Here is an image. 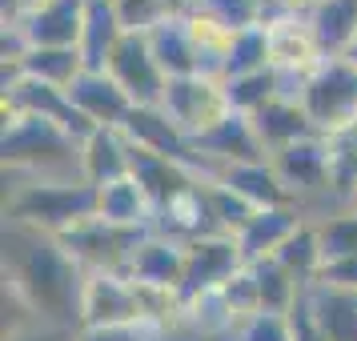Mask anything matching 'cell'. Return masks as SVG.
I'll list each match as a JSON object with an SVG mask.
<instances>
[{
	"label": "cell",
	"instance_id": "8fae6325",
	"mask_svg": "<svg viewBox=\"0 0 357 341\" xmlns=\"http://www.w3.org/2000/svg\"><path fill=\"white\" fill-rule=\"evenodd\" d=\"M84 13L89 0H40L8 24H17L33 49H81Z\"/></svg>",
	"mask_w": 357,
	"mask_h": 341
},
{
	"label": "cell",
	"instance_id": "d590c367",
	"mask_svg": "<svg viewBox=\"0 0 357 341\" xmlns=\"http://www.w3.org/2000/svg\"><path fill=\"white\" fill-rule=\"evenodd\" d=\"M317 237H321L325 265L357 257V213L345 209V213H333V217H317Z\"/></svg>",
	"mask_w": 357,
	"mask_h": 341
},
{
	"label": "cell",
	"instance_id": "f6af8a7d",
	"mask_svg": "<svg viewBox=\"0 0 357 341\" xmlns=\"http://www.w3.org/2000/svg\"><path fill=\"white\" fill-rule=\"evenodd\" d=\"M345 61H349V65L357 68V40H354V45H349V52H345Z\"/></svg>",
	"mask_w": 357,
	"mask_h": 341
},
{
	"label": "cell",
	"instance_id": "277c9868",
	"mask_svg": "<svg viewBox=\"0 0 357 341\" xmlns=\"http://www.w3.org/2000/svg\"><path fill=\"white\" fill-rule=\"evenodd\" d=\"M301 105H305L309 121H313V129L321 137L354 129L357 125V68L345 56H325V65L301 89Z\"/></svg>",
	"mask_w": 357,
	"mask_h": 341
},
{
	"label": "cell",
	"instance_id": "f546056e",
	"mask_svg": "<svg viewBox=\"0 0 357 341\" xmlns=\"http://www.w3.org/2000/svg\"><path fill=\"white\" fill-rule=\"evenodd\" d=\"M313 313L325 329V341H357V297L354 293L309 289Z\"/></svg>",
	"mask_w": 357,
	"mask_h": 341
},
{
	"label": "cell",
	"instance_id": "9c48e42d",
	"mask_svg": "<svg viewBox=\"0 0 357 341\" xmlns=\"http://www.w3.org/2000/svg\"><path fill=\"white\" fill-rule=\"evenodd\" d=\"M105 73H109V77L129 93L132 105H161V100H165L169 77H165L161 65H157L149 36L125 33V36H121V45L113 49V56H109Z\"/></svg>",
	"mask_w": 357,
	"mask_h": 341
},
{
	"label": "cell",
	"instance_id": "3957f363",
	"mask_svg": "<svg viewBox=\"0 0 357 341\" xmlns=\"http://www.w3.org/2000/svg\"><path fill=\"white\" fill-rule=\"evenodd\" d=\"M4 217L17 229L61 237L73 225L97 217V189L84 177L65 181H13L4 197Z\"/></svg>",
	"mask_w": 357,
	"mask_h": 341
},
{
	"label": "cell",
	"instance_id": "ab89813d",
	"mask_svg": "<svg viewBox=\"0 0 357 341\" xmlns=\"http://www.w3.org/2000/svg\"><path fill=\"white\" fill-rule=\"evenodd\" d=\"M313 289L354 293V297H357V257H345V261H329V265H321V273H317V281H313Z\"/></svg>",
	"mask_w": 357,
	"mask_h": 341
},
{
	"label": "cell",
	"instance_id": "30bf717a",
	"mask_svg": "<svg viewBox=\"0 0 357 341\" xmlns=\"http://www.w3.org/2000/svg\"><path fill=\"white\" fill-rule=\"evenodd\" d=\"M197 157H201V169L205 177H217L229 165H249V161H269V153L261 145L257 125L253 116L245 113H229L217 129H209L205 137H197Z\"/></svg>",
	"mask_w": 357,
	"mask_h": 341
},
{
	"label": "cell",
	"instance_id": "d4e9b609",
	"mask_svg": "<svg viewBox=\"0 0 357 341\" xmlns=\"http://www.w3.org/2000/svg\"><path fill=\"white\" fill-rule=\"evenodd\" d=\"M121 36H125V29H121V20H116L113 0H89V13H84V36H81L84 65L93 68V73H105L113 49L121 45Z\"/></svg>",
	"mask_w": 357,
	"mask_h": 341
},
{
	"label": "cell",
	"instance_id": "f1b7e54d",
	"mask_svg": "<svg viewBox=\"0 0 357 341\" xmlns=\"http://www.w3.org/2000/svg\"><path fill=\"white\" fill-rule=\"evenodd\" d=\"M181 20H185L189 36H193L197 52H201V65H205V73L221 77L225 56H229V49H233V36H237V33H229L225 24H217V20H213L209 13H201V8H189Z\"/></svg>",
	"mask_w": 357,
	"mask_h": 341
},
{
	"label": "cell",
	"instance_id": "ffe728a7",
	"mask_svg": "<svg viewBox=\"0 0 357 341\" xmlns=\"http://www.w3.org/2000/svg\"><path fill=\"white\" fill-rule=\"evenodd\" d=\"M221 185H229L237 197H245L253 209H285L297 205V197L285 189V181L277 177L273 161H249V165H229L217 173Z\"/></svg>",
	"mask_w": 357,
	"mask_h": 341
},
{
	"label": "cell",
	"instance_id": "1f68e13d",
	"mask_svg": "<svg viewBox=\"0 0 357 341\" xmlns=\"http://www.w3.org/2000/svg\"><path fill=\"white\" fill-rule=\"evenodd\" d=\"M229 89V105H233V113H245L253 116L257 109H265L269 100L281 97V73L277 68H265V73H249V77H233V81H225Z\"/></svg>",
	"mask_w": 357,
	"mask_h": 341
},
{
	"label": "cell",
	"instance_id": "74e56055",
	"mask_svg": "<svg viewBox=\"0 0 357 341\" xmlns=\"http://www.w3.org/2000/svg\"><path fill=\"white\" fill-rule=\"evenodd\" d=\"M193 8L209 13L217 24H225L229 33H241V29H257L261 24L265 0H193Z\"/></svg>",
	"mask_w": 357,
	"mask_h": 341
},
{
	"label": "cell",
	"instance_id": "b9f144b4",
	"mask_svg": "<svg viewBox=\"0 0 357 341\" xmlns=\"http://www.w3.org/2000/svg\"><path fill=\"white\" fill-rule=\"evenodd\" d=\"M4 341H81V329H61V325H36V329H24L17 338Z\"/></svg>",
	"mask_w": 357,
	"mask_h": 341
},
{
	"label": "cell",
	"instance_id": "ba28073f",
	"mask_svg": "<svg viewBox=\"0 0 357 341\" xmlns=\"http://www.w3.org/2000/svg\"><path fill=\"white\" fill-rule=\"evenodd\" d=\"M277 177L285 181V189L297 197V205L309 197H333V165H329V137H305L297 145L281 149L269 157Z\"/></svg>",
	"mask_w": 357,
	"mask_h": 341
},
{
	"label": "cell",
	"instance_id": "2e32d148",
	"mask_svg": "<svg viewBox=\"0 0 357 341\" xmlns=\"http://www.w3.org/2000/svg\"><path fill=\"white\" fill-rule=\"evenodd\" d=\"M132 149V173L129 177L145 189V197L153 201V209L161 213L165 205H173L177 197L193 193L197 185H205V173H197L193 165H181V161H169V157H157V153H145V149Z\"/></svg>",
	"mask_w": 357,
	"mask_h": 341
},
{
	"label": "cell",
	"instance_id": "83f0119b",
	"mask_svg": "<svg viewBox=\"0 0 357 341\" xmlns=\"http://www.w3.org/2000/svg\"><path fill=\"white\" fill-rule=\"evenodd\" d=\"M253 277H257V293H261V313H293L297 301L305 297V285L297 281V277L281 265L277 257L269 261H257V265H249Z\"/></svg>",
	"mask_w": 357,
	"mask_h": 341
},
{
	"label": "cell",
	"instance_id": "6da1fadb",
	"mask_svg": "<svg viewBox=\"0 0 357 341\" xmlns=\"http://www.w3.org/2000/svg\"><path fill=\"white\" fill-rule=\"evenodd\" d=\"M4 285L45 325L77 329L84 269L61 249L56 237L17 225L4 229Z\"/></svg>",
	"mask_w": 357,
	"mask_h": 341
},
{
	"label": "cell",
	"instance_id": "7dc6e473",
	"mask_svg": "<svg viewBox=\"0 0 357 341\" xmlns=\"http://www.w3.org/2000/svg\"><path fill=\"white\" fill-rule=\"evenodd\" d=\"M113 4H116V0H113Z\"/></svg>",
	"mask_w": 357,
	"mask_h": 341
},
{
	"label": "cell",
	"instance_id": "603a6c76",
	"mask_svg": "<svg viewBox=\"0 0 357 341\" xmlns=\"http://www.w3.org/2000/svg\"><path fill=\"white\" fill-rule=\"evenodd\" d=\"M305 20L325 56H345L357 40V0H317Z\"/></svg>",
	"mask_w": 357,
	"mask_h": 341
},
{
	"label": "cell",
	"instance_id": "9a60e30c",
	"mask_svg": "<svg viewBox=\"0 0 357 341\" xmlns=\"http://www.w3.org/2000/svg\"><path fill=\"white\" fill-rule=\"evenodd\" d=\"M4 105H13V109H20V113H29V116H40V121H52V125H61V129H65L68 137H77V141H89V137L97 132V125L73 105V97H68L65 89L29 81V77H24L13 93H4Z\"/></svg>",
	"mask_w": 357,
	"mask_h": 341
},
{
	"label": "cell",
	"instance_id": "8992f818",
	"mask_svg": "<svg viewBox=\"0 0 357 341\" xmlns=\"http://www.w3.org/2000/svg\"><path fill=\"white\" fill-rule=\"evenodd\" d=\"M145 325L141 313V297L125 273H84L81 285V317L77 329L81 333H100V329H137Z\"/></svg>",
	"mask_w": 357,
	"mask_h": 341
},
{
	"label": "cell",
	"instance_id": "8d00e7d4",
	"mask_svg": "<svg viewBox=\"0 0 357 341\" xmlns=\"http://www.w3.org/2000/svg\"><path fill=\"white\" fill-rule=\"evenodd\" d=\"M113 8H116L121 29H125V33H137V36L157 33L165 20H173V13H169L165 0H116Z\"/></svg>",
	"mask_w": 357,
	"mask_h": 341
},
{
	"label": "cell",
	"instance_id": "d6a6232c",
	"mask_svg": "<svg viewBox=\"0 0 357 341\" xmlns=\"http://www.w3.org/2000/svg\"><path fill=\"white\" fill-rule=\"evenodd\" d=\"M205 193H209V209H213V225H217V233H225V237H237L253 217H257L261 209H253L245 197H237L229 185H221L217 177H209V185H205Z\"/></svg>",
	"mask_w": 357,
	"mask_h": 341
},
{
	"label": "cell",
	"instance_id": "f35d334b",
	"mask_svg": "<svg viewBox=\"0 0 357 341\" xmlns=\"http://www.w3.org/2000/svg\"><path fill=\"white\" fill-rule=\"evenodd\" d=\"M229 341H293V317L289 313H257Z\"/></svg>",
	"mask_w": 357,
	"mask_h": 341
},
{
	"label": "cell",
	"instance_id": "e0dca14e",
	"mask_svg": "<svg viewBox=\"0 0 357 341\" xmlns=\"http://www.w3.org/2000/svg\"><path fill=\"white\" fill-rule=\"evenodd\" d=\"M68 97H73V105H77L97 129H125L129 113L137 109L132 97L109 77V73H93V68L77 77V84L68 89Z\"/></svg>",
	"mask_w": 357,
	"mask_h": 341
},
{
	"label": "cell",
	"instance_id": "ac0fdd59",
	"mask_svg": "<svg viewBox=\"0 0 357 341\" xmlns=\"http://www.w3.org/2000/svg\"><path fill=\"white\" fill-rule=\"evenodd\" d=\"M132 173V149L121 129H97L89 141H81V177L93 189L116 185Z\"/></svg>",
	"mask_w": 357,
	"mask_h": 341
},
{
	"label": "cell",
	"instance_id": "4fadbf2b",
	"mask_svg": "<svg viewBox=\"0 0 357 341\" xmlns=\"http://www.w3.org/2000/svg\"><path fill=\"white\" fill-rule=\"evenodd\" d=\"M245 269V257L237 249V237L209 233L189 241V269H185V301H193L201 293H217L229 277Z\"/></svg>",
	"mask_w": 357,
	"mask_h": 341
},
{
	"label": "cell",
	"instance_id": "484cf974",
	"mask_svg": "<svg viewBox=\"0 0 357 341\" xmlns=\"http://www.w3.org/2000/svg\"><path fill=\"white\" fill-rule=\"evenodd\" d=\"M20 68H24L29 81L52 84V89H65V93L77 84L81 73H89L81 49H29L24 61H20Z\"/></svg>",
	"mask_w": 357,
	"mask_h": 341
},
{
	"label": "cell",
	"instance_id": "5b68a950",
	"mask_svg": "<svg viewBox=\"0 0 357 341\" xmlns=\"http://www.w3.org/2000/svg\"><path fill=\"white\" fill-rule=\"evenodd\" d=\"M153 229H121V225H109V221H100V217H89L81 225H73L68 233H61L56 241L65 249L68 257L81 265L84 273H125L129 269L132 253L141 249Z\"/></svg>",
	"mask_w": 357,
	"mask_h": 341
},
{
	"label": "cell",
	"instance_id": "d6986e66",
	"mask_svg": "<svg viewBox=\"0 0 357 341\" xmlns=\"http://www.w3.org/2000/svg\"><path fill=\"white\" fill-rule=\"evenodd\" d=\"M305 221L301 205H285V209H261L249 225L237 233V249H241L245 265L277 257V249L293 237V229Z\"/></svg>",
	"mask_w": 357,
	"mask_h": 341
},
{
	"label": "cell",
	"instance_id": "7a4b0ae2",
	"mask_svg": "<svg viewBox=\"0 0 357 341\" xmlns=\"http://www.w3.org/2000/svg\"><path fill=\"white\" fill-rule=\"evenodd\" d=\"M4 173L13 181H65L81 177V141L68 137L61 125L29 116L4 105Z\"/></svg>",
	"mask_w": 357,
	"mask_h": 341
},
{
	"label": "cell",
	"instance_id": "60d3db41",
	"mask_svg": "<svg viewBox=\"0 0 357 341\" xmlns=\"http://www.w3.org/2000/svg\"><path fill=\"white\" fill-rule=\"evenodd\" d=\"M165 333L137 325V329H100V333H81V341H161Z\"/></svg>",
	"mask_w": 357,
	"mask_h": 341
},
{
	"label": "cell",
	"instance_id": "7c38bea8",
	"mask_svg": "<svg viewBox=\"0 0 357 341\" xmlns=\"http://www.w3.org/2000/svg\"><path fill=\"white\" fill-rule=\"evenodd\" d=\"M121 132L137 149H145V153H157V157H169V161H181V165H193L197 173H205L201 169V157H197L193 137L181 129L161 105H137Z\"/></svg>",
	"mask_w": 357,
	"mask_h": 341
},
{
	"label": "cell",
	"instance_id": "cb8c5ba5",
	"mask_svg": "<svg viewBox=\"0 0 357 341\" xmlns=\"http://www.w3.org/2000/svg\"><path fill=\"white\" fill-rule=\"evenodd\" d=\"M149 45H153V56H157V65L169 81H181V77H197V73H205L201 65V52H197L193 36L185 29V20L173 17L165 20L157 33H149Z\"/></svg>",
	"mask_w": 357,
	"mask_h": 341
},
{
	"label": "cell",
	"instance_id": "bcb514c9",
	"mask_svg": "<svg viewBox=\"0 0 357 341\" xmlns=\"http://www.w3.org/2000/svg\"><path fill=\"white\" fill-rule=\"evenodd\" d=\"M345 209H354V213H357V193H354V197H349V205H345Z\"/></svg>",
	"mask_w": 357,
	"mask_h": 341
},
{
	"label": "cell",
	"instance_id": "5bb4252c",
	"mask_svg": "<svg viewBox=\"0 0 357 341\" xmlns=\"http://www.w3.org/2000/svg\"><path fill=\"white\" fill-rule=\"evenodd\" d=\"M185 269H189V245L173 241L165 233H149L141 249L132 253L125 277L149 289H177L185 293Z\"/></svg>",
	"mask_w": 357,
	"mask_h": 341
},
{
	"label": "cell",
	"instance_id": "ee69618b",
	"mask_svg": "<svg viewBox=\"0 0 357 341\" xmlns=\"http://www.w3.org/2000/svg\"><path fill=\"white\" fill-rule=\"evenodd\" d=\"M165 4H169V13H173V17H185V13L193 8V0H165Z\"/></svg>",
	"mask_w": 357,
	"mask_h": 341
},
{
	"label": "cell",
	"instance_id": "52a82bcc",
	"mask_svg": "<svg viewBox=\"0 0 357 341\" xmlns=\"http://www.w3.org/2000/svg\"><path fill=\"white\" fill-rule=\"evenodd\" d=\"M161 109L173 116V121H177L193 141H197V137H205L209 129H217V125L233 113L225 81H221V77H213V73H197V77L169 81Z\"/></svg>",
	"mask_w": 357,
	"mask_h": 341
},
{
	"label": "cell",
	"instance_id": "4dcf8cb0",
	"mask_svg": "<svg viewBox=\"0 0 357 341\" xmlns=\"http://www.w3.org/2000/svg\"><path fill=\"white\" fill-rule=\"evenodd\" d=\"M273 68V56H269V33L265 29H241L233 36V49L225 56V68H221V81H233V77H249V73H265Z\"/></svg>",
	"mask_w": 357,
	"mask_h": 341
},
{
	"label": "cell",
	"instance_id": "7bdbcfd3",
	"mask_svg": "<svg viewBox=\"0 0 357 341\" xmlns=\"http://www.w3.org/2000/svg\"><path fill=\"white\" fill-rule=\"evenodd\" d=\"M33 4H40V0H4V24L8 20H17L24 8H33Z\"/></svg>",
	"mask_w": 357,
	"mask_h": 341
},
{
	"label": "cell",
	"instance_id": "836d02e7",
	"mask_svg": "<svg viewBox=\"0 0 357 341\" xmlns=\"http://www.w3.org/2000/svg\"><path fill=\"white\" fill-rule=\"evenodd\" d=\"M329 165H333V197L349 205L357 193V125L329 137Z\"/></svg>",
	"mask_w": 357,
	"mask_h": 341
},
{
	"label": "cell",
	"instance_id": "4316f807",
	"mask_svg": "<svg viewBox=\"0 0 357 341\" xmlns=\"http://www.w3.org/2000/svg\"><path fill=\"white\" fill-rule=\"evenodd\" d=\"M277 261H281L305 289H313V281H317V273H321V265H325L321 237H317V221H313V217H305L301 225L293 229V237L277 249Z\"/></svg>",
	"mask_w": 357,
	"mask_h": 341
},
{
	"label": "cell",
	"instance_id": "e575fe53",
	"mask_svg": "<svg viewBox=\"0 0 357 341\" xmlns=\"http://www.w3.org/2000/svg\"><path fill=\"white\" fill-rule=\"evenodd\" d=\"M221 301H225L229 317H233V333L241 329L245 321H253L261 313V293H257V277H253V269L245 265V269H237V273L229 277L225 285H221Z\"/></svg>",
	"mask_w": 357,
	"mask_h": 341
},
{
	"label": "cell",
	"instance_id": "7402d4cb",
	"mask_svg": "<svg viewBox=\"0 0 357 341\" xmlns=\"http://www.w3.org/2000/svg\"><path fill=\"white\" fill-rule=\"evenodd\" d=\"M97 217L109 221V225H121V229H153L157 225L153 201H149L145 189H141L132 177L97 189Z\"/></svg>",
	"mask_w": 357,
	"mask_h": 341
},
{
	"label": "cell",
	"instance_id": "44dd1931",
	"mask_svg": "<svg viewBox=\"0 0 357 341\" xmlns=\"http://www.w3.org/2000/svg\"><path fill=\"white\" fill-rule=\"evenodd\" d=\"M253 125H257V137H261V145H265L269 157L281 153V149L297 145V141H305V137H317V129H313V121H309V113H305V105L293 100V97L269 100L265 109L253 113Z\"/></svg>",
	"mask_w": 357,
	"mask_h": 341
}]
</instances>
